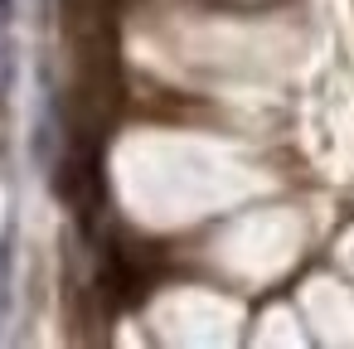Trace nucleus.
Returning <instances> with one entry per match:
<instances>
[{"label": "nucleus", "instance_id": "obj_1", "mask_svg": "<svg viewBox=\"0 0 354 349\" xmlns=\"http://www.w3.org/2000/svg\"><path fill=\"white\" fill-rule=\"evenodd\" d=\"M10 301H15V228L0 233V325L10 315Z\"/></svg>", "mask_w": 354, "mask_h": 349}, {"label": "nucleus", "instance_id": "obj_2", "mask_svg": "<svg viewBox=\"0 0 354 349\" xmlns=\"http://www.w3.org/2000/svg\"><path fill=\"white\" fill-rule=\"evenodd\" d=\"M10 20H15V0H0V35L10 30Z\"/></svg>", "mask_w": 354, "mask_h": 349}]
</instances>
